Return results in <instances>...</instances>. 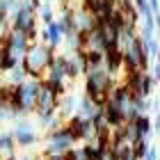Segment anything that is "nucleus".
Wrapping results in <instances>:
<instances>
[{
	"instance_id": "obj_7",
	"label": "nucleus",
	"mask_w": 160,
	"mask_h": 160,
	"mask_svg": "<svg viewBox=\"0 0 160 160\" xmlns=\"http://www.w3.org/2000/svg\"><path fill=\"white\" fill-rule=\"evenodd\" d=\"M12 135H14L16 147H21V149H30V147H34V144L39 142V135L34 133V126L23 117L16 119V126H14Z\"/></svg>"
},
{
	"instance_id": "obj_5",
	"label": "nucleus",
	"mask_w": 160,
	"mask_h": 160,
	"mask_svg": "<svg viewBox=\"0 0 160 160\" xmlns=\"http://www.w3.org/2000/svg\"><path fill=\"white\" fill-rule=\"evenodd\" d=\"M57 112V94L50 89L48 85H39L37 92V101H34V117H48V114Z\"/></svg>"
},
{
	"instance_id": "obj_22",
	"label": "nucleus",
	"mask_w": 160,
	"mask_h": 160,
	"mask_svg": "<svg viewBox=\"0 0 160 160\" xmlns=\"http://www.w3.org/2000/svg\"><path fill=\"white\" fill-rule=\"evenodd\" d=\"M130 147H133V156H135V160H142L144 153L151 149V144H149V137H144V140H137L135 144H130Z\"/></svg>"
},
{
	"instance_id": "obj_24",
	"label": "nucleus",
	"mask_w": 160,
	"mask_h": 160,
	"mask_svg": "<svg viewBox=\"0 0 160 160\" xmlns=\"http://www.w3.org/2000/svg\"><path fill=\"white\" fill-rule=\"evenodd\" d=\"M9 119H16L12 112L9 103H5V101H0V121H9Z\"/></svg>"
},
{
	"instance_id": "obj_12",
	"label": "nucleus",
	"mask_w": 160,
	"mask_h": 160,
	"mask_svg": "<svg viewBox=\"0 0 160 160\" xmlns=\"http://www.w3.org/2000/svg\"><path fill=\"white\" fill-rule=\"evenodd\" d=\"M101 112H103V119H105L110 130H117V128L123 126V112H121V108H117L114 103L105 101V103L101 105Z\"/></svg>"
},
{
	"instance_id": "obj_16",
	"label": "nucleus",
	"mask_w": 160,
	"mask_h": 160,
	"mask_svg": "<svg viewBox=\"0 0 160 160\" xmlns=\"http://www.w3.org/2000/svg\"><path fill=\"white\" fill-rule=\"evenodd\" d=\"M133 123H135V130H137V137H140V140L153 135V121H151L149 114H140Z\"/></svg>"
},
{
	"instance_id": "obj_17",
	"label": "nucleus",
	"mask_w": 160,
	"mask_h": 160,
	"mask_svg": "<svg viewBox=\"0 0 160 160\" xmlns=\"http://www.w3.org/2000/svg\"><path fill=\"white\" fill-rule=\"evenodd\" d=\"M55 21H57V25H60L64 37L71 34V32H76V28H73V9H71V7H62V16L55 18Z\"/></svg>"
},
{
	"instance_id": "obj_6",
	"label": "nucleus",
	"mask_w": 160,
	"mask_h": 160,
	"mask_svg": "<svg viewBox=\"0 0 160 160\" xmlns=\"http://www.w3.org/2000/svg\"><path fill=\"white\" fill-rule=\"evenodd\" d=\"M123 85L133 94H137V96H151L156 82H153V78L149 76V71H133V73H126Z\"/></svg>"
},
{
	"instance_id": "obj_9",
	"label": "nucleus",
	"mask_w": 160,
	"mask_h": 160,
	"mask_svg": "<svg viewBox=\"0 0 160 160\" xmlns=\"http://www.w3.org/2000/svg\"><path fill=\"white\" fill-rule=\"evenodd\" d=\"M73 28H76L78 34L87 37V34L96 28V18L92 16L89 9H85V7H76V9H73Z\"/></svg>"
},
{
	"instance_id": "obj_13",
	"label": "nucleus",
	"mask_w": 160,
	"mask_h": 160,
	"mask_svg": "<svg viewBox=\"0 0 160 160\" xmlns=\"http://www.w3.org/2000/svg\"><path fill=\"white\" fill-rule=\"evenodd\" d=\"M119 16H121L123 28H130V30H137V28H140V16H137V12H135L133 0H130V2H119Z\"/></svg>"
},
{
	"instance_id": "obj_19",
	"label": "nucleus",
	"mask_w": 160,
	"mask_h": 160,
	"mask_svg": "<svg viewBox=\"0 0 160 160\" xmlns=\"http://www.w3.org/2000/svg\"><path fill=\"white\" fill-rule=\"evenodd\" d=\"M37 21H41L43 25L50 23V21H55V16H53V5H50L48 0H41V5H39V9H37Z\"/></svg>"
},
{
	"instance_id": "obj_4",
	"label": "nucleus",
	"mask_w": 160,
	"mask_h": 160,
	"mask_svg": "<svg viewBox=\"0 0 160 160\" xmlns=\"http://www.w3.org/2000/svg\"><path fill=\"white\" fill-rule=\"evenodd\" d=\"M76 137L71 135V130L67 126L57 128V130H50V133H46V149H43V153H60L64 156L69 149L76 147Z\"/></svg>"
},
{
	"instance_id": "obj_27",
	"label": "nucleus",
	"mask_w": 160,
	"mask_h": 160,
	"mask_svg": "<svg viewBox=\"0 0 160 160\" xmlns=\"http://www.w3.org/2000/svg\"><path fill=\"white\" fill-rule=\"evenodd\" d=\"M41 160H64V156H60V153H41Z\"/></svg>"
},
{
	"instance_id": "obj_10",
	"label": "nucleus",
	"mask_w": 160,
	"mask_h": 160,
	"mask_svg": "<svg viewBox=\"0 0 160 160\" xmlns=\"http://www.w3.org/2000/svg\"><path fill=\"white\" fill-rule=\"evenodd\" d=\"M41 43H46V46H50L53 50H57L64 43V34L60 30V25H57V21H50V23L43 25V32L39 34Z\"/></svg>"
},
{
	"instance_id": "obj_18",
	"label": "nucleus",
	"mask_w": 160,
	"mask_h": 160,
	"mask_svg": "<svg viewBox=\"0 0 160 160\" xmlns=\"http://www.w3.org/2000/svg\"><path fill=\"white\" fill-rule=\"evenodd\" d=\"M14 151H16V142H14L12 130L9 133H7V130H0V158L14 153Z\"/></svg>"
},
{
	"instance_id": "obj_14",
	"label": "nucleus",
	"mask_w": 160,
	"mask_h": 160,
	"mask_svg": "<svg viewBox=\"0 0 160 160\" xmlns=\"http://www.w3.org/2000/svg\"><path fill=\"white\" fill-rule=\"evenodd\" d=\"M76 105H78V98L73 96V94H64V96H60L57 98V114L67 121L71 114H76Z\"/></svg>"
},
{
	"instance_id": "obj_23",
	"label": "nucleus",
	"mask_w": 160,
	"mask_h": 160,
	"mask_svg": "<svg viewBox=\"0 0 160 160\" xmlns=\"http://www.w3.org/2000/svg\"><path fill=\"white\" fill-rule=\"evenodd\" d=\"M14 92H16V85H0V101H5V103H9L14 98Z\"/></svg>"
},
{
	"instance_id": "obj_25",
	"label": "nucleus",
	"mask_w": 160,
	"mask_h": 160,
	"mask_svg": "<svg viewBox=\"0 0 160 160\" xmlns=\"http://www.w3.org/2000/svg\"><path fill=\"white\" fill-rule=\"evenodd\" d=\"M9 32H12V23H9V18H7V16H0V41H5Z\"/></svg>"
},
{
	"instance_id": "obj_2",
	"label": "nucleus",
	"mask_w": 160,
	"mask_h": 160,
	"mask_svg": "<svg viewBox=\"0 0 160 160\" xmlns=\"http://www.w3.org/2000/svg\"><path fill=\"white\" fill-rule=\"evenodd\" d=\"M82 78H85V96H89L98 108L108 101L110 89L117 85V78L110 76L103 67L101 69H89Z\"/></svg>"
},
{
	"instance_id": "obj_8",
	"label": "nucleus",
	"mask_w": 160,
	"mask_h": 160,
	"mask_svg": "<svg viewBox=\"0 0 160 160\" xmlns=\"http://www.w3.org/2000/svg\"><path fill=\"white\" fill-rule=\"evenodd\" d=\"M28 48H30V39H28L23 32L12 30L9 34H7V39H5V50H7V53H12L18 62L23 60V55L28 53Z\"/></svg>"
},
{
	"instance_id": "obj_20",
	"label": "nucleus",
	"mask_w": 160,
	"mask_h": 160,
	"mask_svg": "<svg viewBox=\"0 0 160 160\" xmlns=\"http://www.w3.org/2000/svg\"><path fill=\"white\" fill-rule=\"evenodd\" d=\"M7 76H9V85H21V82H25V80H28V73H25V69H23V64H21V62L7 71Z\"/></svg>"
},
{
	"instance_id": "obj_3",
	"label": "nucleus",
	"mask_w": 160,
	"mask_h": 160,
	"mask_svg": "<svg viewBox=\"0 0 160 160\" xmlns=\"http://www.w3.org/2000/svg\"><path fill=\"white\" fill-rule=\"evenodd\" d=\"M39 85H41V80H32V78H28L25 82L16 85L14 98L9 101V108H12V112H14V117H16V119L34 112V101H37Z\"/></svg>"
},
{
	"instance_id": "obj_21",
	"label": "nucleus",
	"mask_w": 160,
	"mask_h": 160,
	"mask_svg": "<svg viewBox=\"0 0 160 160\" xmlns=\"http://www.w3.org/2000/svg\"><path fill=\"white\" fill-rule=\"evenodd\" d=\"M16 64H18V60L12 53H7L5 48L0 50V73H7V71H9L12 67H16Z\"/></svg>"
},
{
	"instance_id": "obj_28",
	"label": "nucleus",
	"mask_w": 160,
	"mask_h": 160,
	"mask_svg": "<svg viewBox=\"0 0 160 160\" xmlns=\"http://www.w3.org/2000/svg\"><path fill=\"white\" fill-rule=\"evenodd\" d=\"M149 5H151V12H153V14H158V7H160V2H158V0H149Z\"/></svg>"
},
{
	"instance_id": "obj_11",
	"label": "nucleus",
	"mask_w": 160,
	"mask_h": 160,
	"mask_svg": "<svg viewBox=\"0 0 160 160\" xmlns=\"http://www.w3.org/2000/svg\"><path fill=\"white\" fill-rule=\"evenodd\" d=\"M108 101L114 103L117 108H121V112H123L126 108H130V103H133V92H130L123 82H117L110 89V94H108Z\"/></svg>"
},
{
	"instance_id": "obj_26",
	"label": "nucleus",
	"mask_w": 160,
	"mask_h": 160,
	"mask_svg": "<svg viewBox=\"0 0 160 160\" xmlns=\"http://www.w3.org/2000/svg\"><path fill=\"white\" fill-rule=\"evenodd\" d=\"M142 160H158V151H156V147H151L147 153H144V158Z\"/></svg>"
},
{
	"instance_id": "obj_1",
	"label": "nucleus",
	"mask_w": 160,
	"mask_h": 160,
	"mask_svg": "<svg viewBox=\"0 0 160 160\" xmlns=\"http://www.w3.org/2000/svg\"><path fill=\"white\" fill-rule=\"evenodd\" d=\"M53 57H55V50L50 48V46L34 41V43H30V48H28V53L23 55L21 64H23L28 78L41 80L43 73H46V69L50 67V62H53Z\"/></svg>"
},
{
	"instance_id": "obj_15",
	"label": "nucleus",
	"mask_w": 160,
	"mask_h": 160,
	"mask_svg": "<svg viewBox=\"0 0 160 160\" xmlns=\"http://www.w3.org/2000/svg\"><path fill=\"white\" fill-rule=\"evenodd\" d=\"M98 110H101V108L94 103L89 96H82L78 101V105H76V114H78V117H82V119H92Z\"/></svg>"
}]
</instances>
